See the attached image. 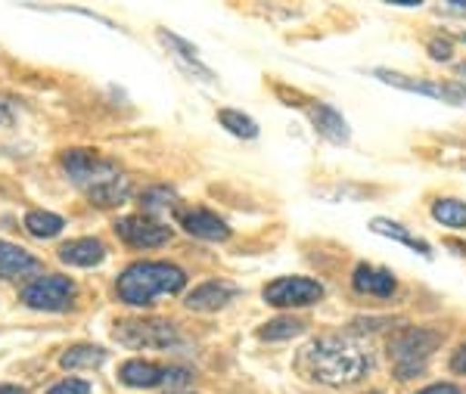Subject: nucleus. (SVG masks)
I'll use <instances>...</instances> for the list:
<instances>
[{
	"mask_svg": "<svg viewBox=\"0 0 466 394\" xmlns=\"http://www.w3.org/2000/svg\"><path fill=\"white\" fill-rule=\"evenodd\" d=\"M59 162H63L66 177L85 189V196L94 206L116 208L131 196V184H127L125 174L106 158L96 156L94 149H69Z\"/></svg>",
	"mask_w": 466,
	"mask_h": 394,
	"instance_id": "f257e3e1",
	"label": "nucleus"
},
{
	"mask_svg": "<svg viewBox=\"0 0 466 394\" xmlns=\"http://www.w3.org/2000/svg\"><path fill=\"white\" fill-rule=\"evenodd\" d=\"M373 358L351 338L329 336L308 351V373L323 385H351L370 373Z\"/></svg>",
	"mask_w": 466,
	"mask_h": 394,
	"instance_id": "f03ea898",
	"label": "nucleus"
},
{
	"mask_svg": "<svg viewBox=\"0 0 466 394\" xmlns=\"http://www.w3.org/2000/svg\"><path fill=\"white\" fill-rule=\"evenodd\" d=\"M187 286L184 268L168 261H140L131 264L122 277H118V298L127 305H149V301L162 298V295L180 292Z\"/></svg>",
	"mask_w": 466,
	"mask_h": 394,
	"instance_id": "7ed1b4c3",
	"label": "nucleus"
},
{
	"mask_svg": "<svg viewBox=\"0 0 466 394\" xmlns=\"http://www.w3.org/2000/svg\"><path fill=\"white\" fill-rule=\"evenodd\" d=\"M441 345V336L435 329H423L413 326L404 329L401 336L392 342V358H395V376L398 379H413L426 369V360L432 358V351Z\"/></svg>",
	"mask_w": 466,
	"mask_h": 394,
	"instance_id": "20e7f679",
	"label": "nucleus"
},
{
	"mask_svg": "<svg viewBox=\"0 0 466 394\" xmlns=\"http://www.w3.org/2000/svg\"><path fill=\"white\" fill-rule=\"evenodd\" d=\"M22 301L37 310H66L75 301V283L63 274H44L22 289Z\"/></svg>",
	"mask_w": 466,
	"mask_h": 394,
	"instance_id": "39448f33",
	"label": "nucleus"
},
{
	"mask_svg": "<svg viewBox=\"0 0 466 394\" xmlns=\"http://www.w3.org/2000/svg\"><path fill=\"white\" fill-rule=\"evenodd\" d=\"M323 295H327V289L318 279L308 277H280L265 286V301L274 308H308L318 305Z\"/></svg>",
	"mask_w": 466,
	"mask_h": 394,
	"instance_id": "423d86ee",
	"label": "nucleus"
},
{
	"mask_svg": "<svg viewBox=\"0 0 466 394\" xmlns=\"http://www.w3.org/2000/svg\"><path fill=\"white\" fill-rule=\"evenodd\" d=\"M116 233L131 248H162V246H168L171 237H175V230H171L168 224L156 221V217H147V215L118 217Z\"/></svg>",
	"mask_w": 466,
	"mask_h": 394,
	"instance_id": "0eeeda50",
	"label": "nucleus"
},
{
	"mask_svg": "<svg viewBox=\"0 0 466 394\" xmlns=\"http://www.w3.org/2000/svg\"><path fill=\"white\" fill-rule=\"evenodd\" d=\"M116 338L127 348H171L177 342V332L162 320H131L116 326Z\"/></svg>",
	"mask_w": 466,
	"mask_h": 394,
	"instance_id": "6e6552de",
	"label": "nucleus"
},
{
	"mask_svg": "<svg viewBox=\"0 0 466 394\" xmlns=\"http://www.w3.org/2000/svg\"><path fill=\"white\" fill-rule=\"evenodd\" d=\"M118 382L131 385V389H153L162 382H190V373L187 369H165L149 360H131L118 369Z\"/></svg>",
	"mask_w": 466,
	"mask_h": 394,
	"instance_id": "1a4fd4ad",
	"label": "nucleus"
},
{
	"mask_svg": "<svg viewBox=\"0 0 466 394\" xmlns=\"http://www.w3.org/2000/svg\"><path fill=\"white\" fill-rule=\"evenodd\" d=\"M370 75H373V78H380L382 85L404 90V94L430 96V100H439V103H461V96H457L454 90L435 85V81L413 78V75H401V72H392V69H370Z\"/></svg>",
	"mask_w": 466,
	"mask_h": 394,
	"instance_id": "9d476101",
	"label": "nucleus"
},
{
	"mask_svg": "<svg viewBox=\"0 0 466 394\" xmlns=\"http://www.w3.org/2000/svg\"><path fill=\"white\" fill-rule=\"evenodd\" d=\"M177 217H180V227L197 239L224 242L230 237V227L224 224V217H218L215 211H208V208H184Z\"/></svg>",
	"mask_w": 466,
	"mask_h": 394,
	"instance_id": "9b49d317",
	"label": "nucleus"
},
{
	"mask_svg": "<svg viewBox=\"0 0 466 394\" xmlns=\"http://www.w3.org/2000/svg\"><path fill=\"white\" fill-rule=\"evenodd\" d=\"M305 112L311 118V125L318 127V134L323 140L336 143V146H349L351 140V127L333 106H323V103H305Z\"/></svg>",
	"mask_w": 466,
	"mask_h": 394,
	"instance_id": "f8f14e48",
	"label": "nucleus"
},
{
	"mask_svg": "<svg viewBox=\"0 0 466 394\" xmlns=\"http://www.w3.org/2000/svg\"><path fill=\"white\" fill-rule=\"evenodd\" d=\"M237 286L228 283V279H208V283H199L197 289L187 295V308L199 310V314H212V310H221L224 305H230L237 298Z\"/></svg>",
	"mask_w": 466,
	"mask_h": 394,
	"instance_id": "ddd939ff",
	"label": "nucleus"
},
{
	"mask_svg": "<svg viewBox=\"0 0 466 394\" xmlns=\"http://www.w3.org/2000/svg\"><path fill=\"white\" fill-rule=\"evenodd\" d=\"M351 286L358 295H373V298H392L398 292V279L386 268H373V264H360L351 274Z\"/></svg>",
	"mask_w": 466,
	"mask_h": 394,
	"instance_id": "4468645a",
	"label": "nucleus"
},
{
	"mask_svg": "<svg viewBox=\"0 0 466 394\" xmlns=\"http://www.w3.org/2000/svg\"><path fill=\"white\" fill-rule=\"evenodd\" d=\"M37 270H41V261H37L32 252L13 246V242H0V277L19 279V277L37 274Z\"/></svg>",
	"mask_w": 466,
	"mask_h": 394,
	"instance_id": "2eb2a0df",
	"label": "nucleus"
},
{
	"mask_svg": "<svg viewBox=\"0 0 466 394\" xmlns=\"http://www.w3.org/2000/svg\"><path fill=\"white\" fill-rule=\"evenodd\" d=\"M59 258H63L66 264H72V268H96V264L106 258V248L96 239H75L59 248Z\"/></svg>",
	"mask_w": 466,
	"mask_h": 394,
	"instance_id": "dca6fc26",
	"label": "nucleus"
},
{
	"mask_svg": "<svg viewBox=\"0 0 466 394\" xmlns=\"http://www.w3.org/2000/svg\"><path fill=\"white\" fill-rule=\"evenodd\" d=\"M370 230H373V233H380V237H386V239L401 242V246H408L410 252H417V255H423V258H432V248L426 246V242L420 239V237H413V233H410L404 224L392 221V217H373V221H370Z\"/></svg>",
	"mask_w": 466,
	"mask_h": 394,
	"instance_id": "f3484780",
	"label": "nucleus"
},
{
	"mask_svg": "<svg viewBox=\"0 0 466 394\" xmlns=\"http://www.w3.org/2000/svg\"><path fill=\"white\" fill-rule=\"evenodd\" d=\"M100 363H106V348L100 345H75L59 358L63 369H100Z\"/></svg>",
	"mask_w": 466,
	"mask_h": 394,
	"instance_id": "a211bd4d",
	"label": "nucleus"
},
{
	"mask_svg": "<svg viewBox=\"0 0 466 394\" xmlns=\"http://www.w3.org/2000/svg\"><path fill=\"white\" fill-rule=\"evenodd\" d=\"M305 329H308L305 320H296V317H274V320L258 329V338L261 342H292V338H299Z\"/></svg>",
	"mask_w": 466,
	"mask_h": 394,
	"instance_id": "6ab92c4d",
	"label": "nucleus"
},
{
	"mask_svg": "<svg viewBox=\"0 0 466 394\" xmlns=\"http://www.w3.org/2000/svg\"><path fill=\"white\" fill-rule=\"evenodd\" d=\"M63 227H66V221L59 215H54V211H28L25 215V230L37 239L56 237Z\"/></svg>",
	"mask_w": 466,
	"mask_h": 394,
	"instance_id": "aec40b11",
	"label": "nucleus"
},
{
	"mask_svg": "<svg viewBox=\"0 0 466 394\" xmlns=\"http://www.w3.org/2000/svg\"><path fill=\"white\" fill-rule=\"evenodd\" d=\"M218 121H221V127H228L233 137H239V140L258 137V125H255V121L239 109H221L218 112Z\"/></svg>",
	"mask_w": 466,
	"mask_h": 394,
	"instance_id": "412c9836",
	"label": "nucleus"
},
{
	"mask_svg": "<svg viewBox=\"0 0 466 394\" xmlns=\"http://www.w3.org/2000/svg\"><path fill=\"white\" fill-rule=\"evenodd\" d=\"M432 217L441 227L463 230V227H466V202H461V199H435L432 202Z\"/></svg>",
	"mask_w": 466,
	"mask_h": 394,
	"instance_id": "4be33fe9",
	"label": "nucleus"
},
{
	"mask_svg": "<svg viewBox=\"0 0 466 394\" xmlns=\"http://www.w3.org/2000/svg\"><path fill=\"white\" fill-rule=\"evenodd\" d=\"M159 37H162V41H168V47H171V50H177V53H180V56H184V59H187V63H190V66H193V69H197L199 75H206V78H208V81H212V75H208V72H206V66H202V63H199V56H197V50H193V47H190V41H184V37H177V35L165 32V28H162V32H159Z\"/></svg>",
	"mask_w": 466,
	"mask_h": 394,
	"instance_id": "5701e85b",
	"label": "nucleus"
},
{
	"mask_svg": "<svg viewBox=\"0 0 466 394\" xmlns=\"http://www.w3.org/2000/svg\"><path fill=\"white\" fill-rule=\"evenodd\" d=\"M175 202H177L175 189H165V187H159V189H147V193H144V206H147V208L175 206Z\"/></svg>",
	"mask_w": 466,
	"mask_h": 394,
	"instance_id": "b1692460",
	"label": "nucleus"
},
{
	"mask_svg": "<svg viewBox=\"0 0 466 394\" xmlns=\"http://www.w3.org/2000/svg\"><path fill=\"white\" fill-rule=\"evenodd\" d=\"M44 394H90V385L85 379H63V382L50 385Z\"/></svg>",
	"mask_w": 466,
	"mask_h": 394,
	"instance_id": "393cba45",
	"label": "nucleus"
},
{
	"mask_svg": "<svg viewBox=\"0 0 466 394\" xmlns=\"http://www.w3.org/2000/svg\"><path fill=\"white\" fill-rule=\"evenodd\" d=\"M430 56L439 59V63H448L454 56V44L445 41V37H435V41H430Z\"/></svg>",
	"mask_w": 466,
	"mask_h": 394,
	"instance_id": "a878e982",
	"label": "nucleus"
},
{
	"mask_svg": "<svg viewBox=\"0 0 466 394\" xmlns=\"http://www.w3.org/2000/svg\"><path fill=\"white\" fill-rule=\"evenodd\" d=\"M451 369H454L457 376H466V345H461L454 351V358H451Z\"/></svg>",
	"mask_w": 466,
	"mask_h": 394,
	"instance_id": "bb28decb",
	"label": "nucleus"
},
{
	"mask_svg": "<svg viewBox=\"0 0 466 394\" xmlns=\"http://www.w3.org/2000/svg\"><path fill=\"white\" fill-rule=\"evenodd\" d=\"M413 394H463L457 385H448V382H439V385H430V389L423 391H413Z\"/></svg>",
	"mask_w": 466,
	"mask_h": 394,
	"instance_id": "cd10ccee",
	"label": "nucleus"
},
{
	"mask_svg": "<svg viewBox=\"0 0 466 394\" xmlns=\"http://www.w3.org/2000/svg\"><path fill=\"white\" fill-rule=\"evenodd\" d=\"M448 246H451V252H457L461 258H466V242L463 239H448Z\"/></svg>",
	"mask_w": 466,
	"mask_h": 394,
	"instance_id": "c85d7f7f",
	"label": "nucleus"
},
{
	"mask_svg": "<svg viewBox=\"0 0 466 394\" xmlns=\"http://www.w3.org/2000/svg\"><path fill=\"white\" fill-rule=\"evenodd\" d=\"M10 118H13L10 106H6L4 100H0V125H10Z\"/></svg>",
	"mask_w": 466,
	"mask_h": 394,
	"instance_id": "c756f323",
	"label": "nucleus"
},
{
	"mask_svg": "<svg viewBox=\"0 0 466 394\" xmlns=\"http://www.w3.org/2000/svg\"><path fill=\"white\" fill-rule=\"evenodd\" d=\"M0 394H25L19 385H0Z\"/></svg>",
	"mask_w": 466,
	"mask_h": 394,
	"instance_id": "7c9ffc66",
	"label": "nucleus"
},
{
	"mask_svg": "<svg viewBox=\"0 0 466 394\" xmlns=\"http://www.w3.org/2000/svg\"><path fill=\"white\" fill-rule=\"evenodd\" d=\"M171 394H193V391H171Z\"/></svg>",
	"mask_w": 466,
	"mask_h": 394,
	"instance_id": "2f4dec72",
	"label": "nucleus"
},
{
	"mask_svg": "<svg viewBox=\"0 0 466 394\" xmlns=\"http://www.w3.org/2000/svg\"><path fill=\"white\" fill-rule=\"evenodd\" d=\"M461 41H466V35H461Z\"/></svg>",
	"mask_w": 466,
	"mask_h": 394,
	"instance_id": "473e14b6",
	"label": "nucleus"
},
{
	"mask_svg": "<svg viewBox=\"0 0 466 394\" xmlns=\"http://www.w3.org/2000/svg\"><path fill=\"white\" fill-rule=\"evenodd\" d=\"M370 394H380V391H370Z\"/></svg>",
	"mask_w": 466,
	"mask_h": 394,
	"instance_id": "72a5a7b5",
	"label": "nucleus"
}]
</instances>
